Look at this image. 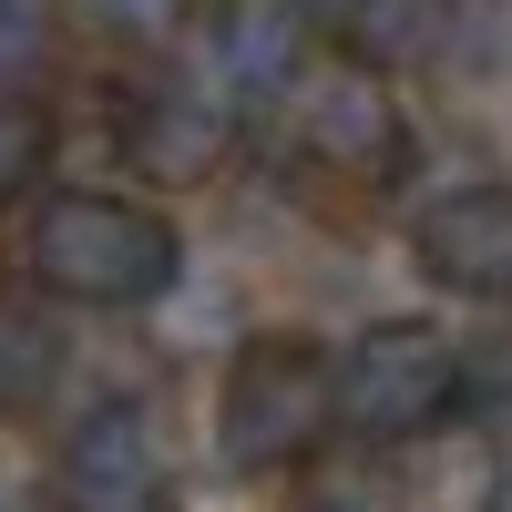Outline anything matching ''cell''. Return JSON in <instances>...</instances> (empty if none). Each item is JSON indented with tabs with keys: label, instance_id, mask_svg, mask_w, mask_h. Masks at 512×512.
Masks as SVG:
<instances>
[{
	"label": "cell",
	"instance_id": "1",
	"mask_svg": "<svg viewBox=\"0 0 512 512\" xmlns=\"http://www.w3.org/2000/svg\"><path fill=\"white\" fill-rule=\"evenodd\" d=\"M21 267L41 297H62V308H154V297H175L185 277V226L164 216L154 195H113V185H62L41 195V216L21 236Z\"/></svg>",
	"mask_w": 512,
	"mask_h": 512
},
{
	"label": "cell",
	"instance_id": "2",
	"mask_svg": "<svg viewBox=\"0 0 512 512\" xmlns=\"http://www.w3.org/2000/svg\"><path fill=\"white\" fill-rule=\"evenodd\" d=\"M461 410V349L431 318H369L359 338L328 349V431L359 451L431 441Z\"/></svg>",
	"mask_w": 512,
	"mask_h": 512
},
{
	"label": "cell",
	"instance_id": "3",
	"mask_svg": "<svg viewBox=\"0 0 512 512\" xmlns=\"http://www.w3.org/2000/svg\"><path fill=\"white\" fill-rule=\"evenodd\" d=\"M328 349L308 328H256L246 349L226 359V390H216V451L226 472L246 482H277V472H308L328 451Z\"/></svg>",
	"mask_w": 512,
	"mask_h": 512
},
{
	"label": "cell",
	"instance_id": "4",
	"mask_svg": "<svg viewBox=\"0 0 512 512\" xmlns=\"http://www.w3.org/2000/svg\"><path fill=\"white\" fill-rule=\"evenodd\" d=\"M277 113H287V144H297L308 175L359 185V195L400 185V164H410V113H400V93H390V72L349 62L338 41H318V52L297 62V82L277 93Z\"/></svg>",
	"mask_w": 512,
	"mask_h": 512
},
{
	"label": "cell",
	"instance_id": "5",
	"mask_svg": "<svg viewBox=\"0 0 512 512\" xmlns=\"http://www.w3.org/2000/svg\"><path fill=\"white\" fill-rule=\"evenodd\" d=\"M164 502H175V451H164L154 410L123 390L82 400L52 451V512H164Z\"/></svg>",
	"mask_w": 512,
	"mask_h": 512
},
{
	"label": "cell",
	"instance_id": "6",
	"mask_svg": "<svg viewBox=\"0 0 512 512\" xmlns=\"http://www.w3.org/2000/svg\"><path fill=\"white\" fill-rule=\"evenodd\" d=\"M410 267L461 308H512V185H451L410 216Z\"/></svg>",
	"mask_w": 512,
	"mask_h": 512
},
{
	"label": "cell",
	"instance_id": "7",
	"mask_svg": "<svg viewBox=\"0 0 512 512\" xmlns=\"http://www.w3.org/2000/svg\"><path fill=\"white\" fill-rule=\"evenodd\" d=\"M236 123L205 82H144L134 103L113 113V154L134 164V185H216L236 164Z\"/></svg>",
	"mask_w": 512,
	"mask_h": 512
},
{
	"label": "cell",
	"instance_id": "8",
	"mask_svg": "<svg viewBox=\"0 0 512 512\" xmlns=\"http://www.w3.org/2000/svg\"><path fill=\"white\" fill-rule=\"evenodd\" d=\"M297 62H308V31H297V11H267V0H246V11L216 21V72H205V93H216L226 113H256L277 103Z\"/></svg>",
	"mask_w": 512,
	"mask_h": 512
},
{
	"label": "cell",
	"instance_id": "9",
	"mask_svg": "<svg viewBox=\"0 0 512 512\" xmlns=\"http://www.w3.org/2000/svg\"><path fill=\"white\" fill-rule=\"evenodd\" d=\"M62 21H82L103 41V52H154V41H175L195 0H52Z\"/></svg>",
	"mask_w": 512,
	"mask_h": 512
},
{
	"label": "cell",
	"instance_id": "10",
	"mask_svg": "<svg viewBox=\"0 0 512 512\" xmlns=\"http://www.w3.org/2000/svg\"><path fill=\"white\" fill-rule=\"evenodd\" d=\"M52 0H0V103H21L31 82H41V62H52Z\"/></svg>",
	"mask_w": 512,
	"mask_h": 512
},
{
	"label": "cell",
	"instance_id": "11",
	"mask_svg": "<svg viewBox=\"0 0 512 512\" xmlns=\"http://www.w3.org/2000/svg\"><path fill=\"white\" fill-rule=\"evenodd\" d=\"M287 512H400V492L369 472V461H308L297 472V502Z\"/></svg>",
	"mask_w": 512,
	"mask_h": 512
},
{
	"label": "cell",
	"instance_id": "12",
	"mask_svg": "<svg viewBox=\"0 0 512 512\" xmlns=\"http://www.w3.org/2000/svg\"><path fill=\"white\" fill-rule=\"evenodd\" d=\"M41 379H52V328H31V318L0 308V410H21Z\"/></svg>",
	"mask_w": 512,
	"mask_h": 512
},
{
	"label": "cell",
	"instance_id": "13",
	"mask_svg": "<svg viewBox=\"0 0 512 512\" xmlns=\"http://www.w3.org/2000/svg\"><path fill=\"white\" fill-rule=\"evenodd\" d=\"M31 164H41V123H31L21 103H0V205L31 185Z\"/></svg>",
	"mask_w": 512,
	"mask_h": 512
},
{
	"label": "cell",
	"instance_id": "14",
	"mask_svg": "<svg viewBox=\"0 0 512 512\" xmlns=\"http://www.w3.org/2000/svg\"><path fill=\"white\" fill-rule=\"evenodd\" d=\"M492 512H512V451H502V472H492Z\"/></svg>",
	"mask_w": 512,
	"mask_h": 512
},
{
	"label": "cell",
	"instance_id": "15",
	"mask_svg": "<svg viewBox=\"0 0 512 512\" xmlns=\"http://www.w3.org/2000/svg\"><path fill=\"white\" fill-rule=\"evenodd\" d=\"M0 512H21V492H11V482H0Z\"/></svg>",
	"mask_w": 512,
	"mask_h": 512
}]
</instances>
